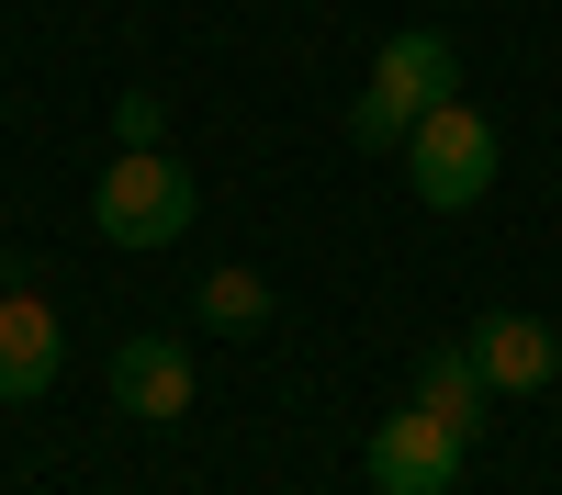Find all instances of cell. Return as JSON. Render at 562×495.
Wrapping results in <instances>:
<instances>
[{"instance_id":"1","label":"cell","mask_w":562,"mask_h":495,"mask_svg":"<svg viewBox=\"0 0 562 495\" xmlns=\"http://www.w3.org/2000/svg\"><path fill=\"white\" fill-rule=\"evenodd\" d=\"M461 90V45L439 34V23H405V34H383V57H371V79H360V113H349V147H405L416 124H428L439 102Z\"/></svg>"},{"instance_id":"4","label":"cell","mask_w":562,"mask_h":495,"mask_svg":"<svg viewBox=\"0 0 562 495\" xmlns=\"http://www.w3.org/2000/svg\"><path fill=\"white\" fill-rule=\"evenodd\" d=\"M461 473H473V439H450L428 405H383V428H371V484L383 495H461Z\"/></svg>"},{"instance_id":"5","label":"cell","mask_w":562,"mask_h":495,"mask_svg":"<svg viewBox=\"0 0 562 495\" xmlns=\"http://www.w3.org/2000/svg\"><path fill=\"white\" fill-rule=\"evenodd\" d=\"M57 372H68V327H57V304L34 293V270H0V405L57 394Z\"/></svg>"},{"instance_id":"10","label":"cell","mask_w":562,"mask_h":495,"mask_svg":"<svg viewBox=\"0 0 562 495\" xmlns=\"http://www.w3.org/2000/svg\"><path fill=\"white\" fill-rule=\"evenodd\" d=\"M158 135H169V102L158 90H124L113 102V147H158Z\"/></svg>"},{"instance_id":"7","label":"cell","mask_w":562,"mask_h":495,"mask_svg":"<svg viewBox=\"0 0 562 495\" xmlns=\"http://www.w3.org/2000/svg\"><path fill=\"white\" fill-rule=\"evenodd\" d=\"M113 405L147 417V428L192 417V349H180V338H124L113 349Z\"/></svg>"},{"instance_id":"3","label":"cell","mask_w":562,"mask_h":495,"mask_svg":"<svg viewBox=\"0 0 562 495\" xmlns=\"http://www.w3.org/2000/svg\"><path fill=\"white\" fill-rule=\"evenodd\" d=\"M495 169H506V147H495V113H473L450 90V102L405 135V180H416V203L428 214H473L484 192H495Z\"/></svg>"},{"instance_id":"9","label":"cell","mask_w":562,"mask_h":495,"mask_svg":"<svg viewBox=\"0 0 562 495\" xmlns=\"http://www.w3.org/2000/svg\"><path fill=\"white\" fill-rule=\"evenodd\" d=\"M203 327H225V338H259V327H270V282H259L248 259L203 270Z\"/></svg>"},{"instance_id":"8","label":"cell","mask_w":562,"mask_h":495,"mask_svg":"<svg viewBox=\"0 0 562 495\" xmlns=\"http://www.w3.org/2000/svg\"><path fill=\"white\" fill-rule=\"evenodd\" d=\"M416 405L450 428V439H484V417H495V383L473 372V349H428L416 360Z\"/></svg>"},{"instance_id":"2","label":"cell","mask_w":562,"mask_h":495,"mask_svg":"<svg viewBox=\"0 0 562 495\" xmlns=\"http://www.w3.org/2000/svg\"><path fill=\"white\" fill-rule=\"evenodd\" d=\"M192 214H203V180L180 169L169 147H113L102 192H90V225H102L113 248H180Z\"/></svg>"},{"instance_id":"6","label":"cell","mask_w":562,"mask_h":495,"mask_svg":"<svg viewBox=\"0 0 562 495\" xmlns=\"http://www.w3.org/2000/svg\"><path fill=\"white\" fill-rule=\"evenodd\" d=\"M473 372L495 383V394H551L562 383V338L540 327V315H518V304H495V315H473Z\"/></svg>"}]
</instances>
